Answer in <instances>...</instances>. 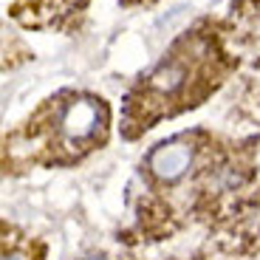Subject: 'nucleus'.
<instances>
[{
  "label": "nucleus",
  "instance_id": "obj_1",
  "mask_svg": "<svg viewBox=\"0 0 260 260\" xmlns=\"http://www.w3.org/2000/svg\"><path fill=\"white\" fill-rule=\"evenodd\" d=\"M105 127V105L93 96H77L62 108L57 122L59 142L65 147L88 144L96 139V133Z\"/></svg>",
  "mask_w": 260,
  "mask_h": 260
},
{
  "label": "nucleus",
  "instance_id": "obj_2",
  "mask_svg": "<svg viewBox=\"0 0 260 260\" xmlns=\"http://www.w3.org/2000/svg\"><path fill=\"white\" fill-rule=\"evenodd\" d=\"M192 158H195L192 142L184 139V136H178V139H170V142L158 144V147L150 153L147 167H150V173H153L158 181L173 184V181H178V178L189 170Z\"/></svg>",
  "mask_w": 260,
  "mask_h": 260
},
{
  "label": "nucleus",
  "instance_id": "obj_5",
  "mask_svg": "<svg viewBox=\"0 0 260 260\" xmlns=\"http://www.w3.org/2000/svg\"><path fill=\"white\" fill-rule=\"evenodd\" d=\"M85 260H105V257H85Z\"/></svg>",
  "mask_w": 260,
  "mask_h": 260
},
{
  "label": "nucleus",
  "instance_id": "obj_4",
  "mask_svg": "<svg viewBox=\"0 0 260 260\" xmlns=\"http://www.w3.org/2000/svg\"><path fill=\"white\" fill-rule=\"evenodd\" d=\"M3 260H28V254L23 249H6L3 252Z\"/></svg>",
  "mask_w": 260,
  "mask_h": 260
},
{
  "label": "nucleus",
  "instance_id": "obj_3",
  "mask_svg": "<svg viewBox=\"0 0 260 260\" xmlns=\"http://www.w3.org/2000/svg\"><path fill=\"white\" fill-rule=\"evenodd\" d=\"M184 82H187V65H184L181 59H167L164 65H158L156 71L150 74L147 88L153 93H158V96L170 99L181 91Z\"/></svg>",
  "mask_w": 260,
  "mask_h": 260
}]
</instances>
